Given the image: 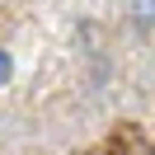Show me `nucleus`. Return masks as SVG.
I'll list each match as a JSON object with an SVG mask.
<instances>
[{
	"mask_svg": "<svg viewBox=\"0 0 155 155\" xmlns=\"http://www.w3.org/2000/svg\"><path fill=\"white\" fill-rule=\"evenodd\" d=\"M10 71H14V61L5 57V52H0V85H5V80H10Z\"/></svg>",
	"mask_w": 155,
	"mask_h": 155,
	"instance_id": "obj_1",
	"label": "nucleus"
}]
</instances>
